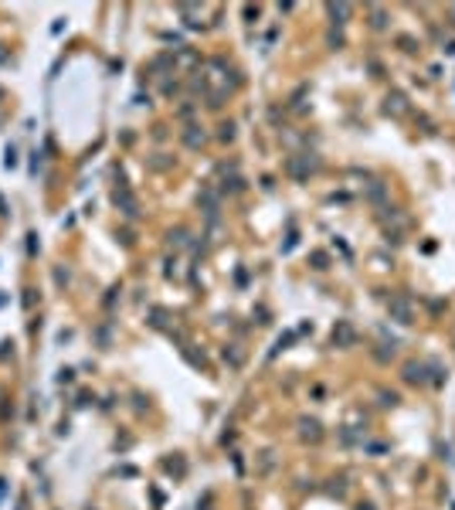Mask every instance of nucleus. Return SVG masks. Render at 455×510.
Masks as SVG:
<instances>
[{
	"label": "nucleus",
	"mask_w": 455,
	"mask_h": 510,
	"mask_svg": "<svg viewBox=\"0 0 455 510\" xmlns=\"http://www.w3.org/2000/svg\"><path fill=\"white\" fill-rule=\"evenodd\" d=\"M387 310H391V320H398V323H411L414 320V306L408 296H391Z\"/></svg>",
	"instance_id": "obj_1"
},
{
	"label": "nucleus",
	"mask_w": 455,
	"mask_h": 510,
	"mask_svg": "<svg viewBox=\"0 0 455 510\" xmlns=\"http://www.w3.org/2000/svg\"><path fill=\"white\" fill-rule=\"evenodd\" d=\"M404 381H408V384H425L428 381V364L408 361V364H404Z\"/></svg>",
	"instance_id": "obj_2"
},
{
	"label": "nucleus",
	"mask_w": 455,
	"mask_h": 510,
	"mask_svg": "<svg viewBox=\"0 0 455 510\" xmlns=\"http://www.w3.org/2000/svg\"><path fill=\"white\" fill-rule=\"evenodd\" d=\"M354 340H357L354 326L347 323V320H340V323H336V330H333V344H336V347H350Z\"/></svg>",
	"instance_id": "obj_3"
},
{
	"label": "nucleus",
	"mask_w": 455,
	"mask_h": 510,
	"mask_svg": "<svg viewBox=\"0 0 455 510\" xmlns=\"http://www.w3.org/2000/svg\"><path fill=\"white\" fill-rule=\"evenodd\" d=\"M299 429H302V436H306V439H319V436H323V429H319V422H313V418H302V422H299Z\"/></svg>",
	"instance_id": "obj_4"
},
{
	"label": "nucleus",
	"mask_w": 455,
	"mask_h": 510,
	"mask_svg": "<svg viewBox=\"0 0 455 510\" xmlns=\"http://www.w3.org/2000/svg\"><path fill=\"white\" fill-rule=\"evenodd\" d=\"M387 113H394V116L404 113V96H401V92H391V96H387Z\"/></svg>",
	"instance_id": "obj_5"
},
{
	"label": "nucleus",
	"mask_w": 455,
	"mask_h": 510,
	"mask_svg": "<svg viewBox=\"0 0 455 510\" xmlns=\"http://www.w3.org/2000/svg\"><path fill=\"white\" fill-rule=\"evenodd\" d=\"M329 14H333V17H347V14H350V7H347V4H333Z\"/></svg>",
	"instance_id": "obj_6"
},
{
	"label": "nucleus",
	"mask_w": 455,
	"mask_h": 510,
	"mask_svg": "<svg viewBox=\"0 0 455 510\" xmlns=\"http://www.w3.org/2000/svg\"><path fill=\"white\" fill-rule=\"evenodd\" d=\"M381 398H384V405H398V395H394V391H391V395H387V391H384V395H381Z\"/></svg>",
	"instance_id": "obj_7"
},
{
	"label": "nucleus",
	"mask_w": 455,
	"mask_h": 510,
	"mask_svg": "<svg viewBox=\"0 0 455 510\" xmlns=\"http://www.w3.org/2000/svg\"><path fill=\"white\" fill-rule=\"evenodd\" d=\"M357 510H374V507H370V503H360V507H357Z\"/></svg>",
	"instance_id": "obj_8"
}]
</instances>
